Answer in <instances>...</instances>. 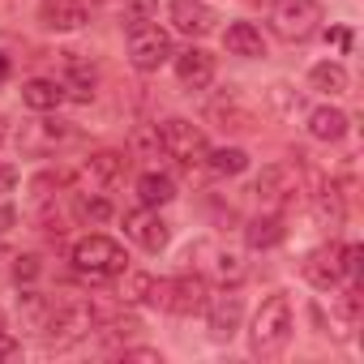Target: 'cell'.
Wrapping results in <instances>:
<instances>
[{
	"instance_id": "obj_1",
	"label": "cell",
	"mask_w": 364,
	"mask_h": 364,
	"mask_svg": "<svg viewBox=\"0 0 364 364\" xmlns=\"http://www.w3.org/2000/svg\"><path fill=\"white\" fill-rule=\"evenodd\" d=\"M287 343H291V300H287L283 291H274V296L262 300V309H257V317H253L249 351L262 355V360H274V355L287 351Z\"/></svg>"
},
{
	"instance_id": "obj_2",
	"label": "cell",
	"mask_w": 364,
	"mask_h": 364,
	"mask_svg": "<svg viewBox=\"0 0 364 364\" xmlns=\"http://www.w3.org/2000/svg\"><path fill=\"white\" fill-rule=\"evenodd\" d=\"M95 317H99V309L86 304V300H52V313H48V321H43L39 334H43L48 347L65 351V347L82 343L95 330Z\"/></svg>"
},
{
	"instance_id": "obj_3",
	"label": "cell",
	"mask_w": 364,
	"mask_h": 364,
	"mask_svg": "<svg viewBox=\"0 0 364 364\" xmlns=\"http://www.w3.org/2000/svg\"><path fill=\"white\" fill-rule=\"evenodd\" d=\"M69 262H73L77 274H90V279H116V274L129 270L124 245L112 240V236H99V232H95V236H82V240L69 249Z\"/></svg>"
},
{
	"instance_id": "obj_4",
	"label": "cell",
	"mask_w": 364,
	"mask_h": 364,
	"mask_svg": "<svg viewBox=\"0 0 364 364\" xmlns=\"http://www.w3.org/2000/svg\"><path fill=\"white\" fill-rule=\"evenodd\" d=\"M253 193H257V202H262L266 210H283V206H291V202L304 193V163H300V159H287V163H270V167H262Z\"/></svg>"
},
{
	"instance_id": "obj_5",
	"label": "cell",
	"mask_w": 364,
	"mask_h": 364,
	"mask_svg": "<svg viewBox=\"0 0 364 364\" xmlns=\"http://www.w3.org/2000/svg\"><path fill=\"white\" fill-rule=\"evenodd\" d=\"M270 31L283 43H304L321 31V5L317 0H274L270 5Z\"/></svg>"
},
{
	"instance_id": "obj_6",
	"label": "cell",
	"mask_w": 364,
	"mask_h": 364,
	"mask_svg": "<svg viewBox=\"0 0 364 364\" xmlns=\"http://www.w3.org/2000/svg\"><path fill=\"white\" fill-rule=\"evenodd\" d=\"M159 146H163L171 159H180V163H202L206 150H210L202 124H193V120H185V116L163 120V129H159Z\"/></svg>"
},
{
	"instance_id": "obj_7",
	"label": "cell",
	"mask_w": 364,
	"mask_h": 364,
	"mask_svg": "<svg viewBox=\"0 0 364 364\" xmlns=\"http://www.w3.org/2000/svg\"><path fill=\"white\" fill-rule=\"evenodd\" d=\"M206 300H210V283H206V274H198V270H185V274H176V279L163 283V309L176 313V317L202 313Z\"/></svg>"
},
{
	"instance_id": "obj_8",
	"label": "cell",
	"mask_w": 364,
	"mask_h": 364,
	"mask_svg": "<svg viewBox=\"0 0 364 364\" xmlns=\"http://www.w3.org/2000/svg\"><path fill=\"white\" fill-rule=\"evenodd\" d=\"M171 35L159 31V26H141V31H129V65L137 73H159L167 60H171Z\"/></svg>"
},
{
	"instance_id": "obj_9",
	"label": "cell",
	"mask_w": 364,
	"mask_h": 364,
	"mask_svg": "<svg viewBox=\"0 0 364 364\" xmlns=\"http://www.w3.org/2000/svg\"><path fill=\"white\" fill-rule=\"evenodd\" d=\"M124 236L133 245H141L146 253H159L171 240V223L159 215V206H141V210H129L124 215Z\"/></svg>"
},
{
	"instance_id": "obj_10",
	"label": "cell",
	"mask_w": 364,
	"mask_h": 364,
	"mask_svg": "<svg viewBox=\"0 0 364 364\" xmlns=\"http://www.w3.org/2000/svg\"><path fill=\"white\" fill-rule=\"evenodd\" d=\"M124 171H129V159H124L120 150H99V154H90V159L82 163V193H103V189H112L116 180H124Z\"/></svg>"
},
{
	"instance_id": "obj_11",
	"label": "cell",
	"mask_w": 364,
	"mask_h": 364,
	"mask_svg": "<svg viewBox=\"0 0 364 364\" xmlns=\"http://www.w3.org/2000/svg\"><path fill=\"white\" fill-rule=\"evenodd\" d=\"M167 14H171V26L189 39H206L219 26V9L206 5V0H171Z\"/></svg>"
},
{
	"instance_id": "obj_12",
	"label": "cell",
	"mask_w": 364,
	"mask_h": 364,
	"mask_svg": "<svg viewBox=\"0 0 364 364\" xmlns=\"http://www.w3.org/2000/svg\"><path fill=\"white\" fill-rule=\"evenodd\" d=\"M343 245H321L304 257V279L317 287V291H334L343 283V257H338Z\"/></svg>"
},
{
	"instance_id": "obj_13",
	"label": "cell",
	"mask_w": 364,
	"mask_h": 364,
	"mask_svg": "<svg viewBox=\"0 0 364 364\" xmlns=\"http://www.w3.org/2000/svg\"><path fill=\"white\" fill-rule=\"evenodd\" d=\"M176 82L185 90H206L215 82V56L202 48H185L176 52Z\"/></svg>"
},
{
	"instance_id": "obj_14",
	"label": "cell",
	"mask_w": 364,
	"mask_h": 364,
	"mask_svg": "<svg viewBox=\"0 0 364 364\" xmlns=\"http://www.w3.org/2000/svg\"><path fill=\"white\" fill-rule=\"evenodd\" d=\"M69 133H73V129H69L65 120H48V116H43V120H31V124L18 133V146H22L26 154H52L60 141H69Z\"/></svg>"
},
{
	"instance_id": "obj_15",
	"label": "cell",
	"mask_w": 364,
	"mask_h": 364,
	"mask_svg": "<svg viewBox=\"0 0 364 364\" xmlns=\"http://www.w3.org/2000/svg\"><path fill=\"white\" fill-rule=\"evenodd\" d=\"M206 326H210V338L215 343H228L236 330H240V317H245V304H240V296H215V300H206Z\"/></svg>"
},
{
	"instance_id": "obj_16",
	"label": "cell",
	"mask_w": 364,
	"mask_h": 364,
	"mask_svg": "<svg viewBox=\"0 0 364 364\" xmlns=\"http://www.w3.org/2000/svg\"><path fill=\"white\" fill-rule=\"evenodd\" d=\"M39 22L48 31H82L86 26V0H43Z\"/></svg>"
},
{
	"instance_id": "obj_17",
	"label": "cell",
	"mask_w": 364,
	"mask_h": 364,
	"mask_svg": "<svg viewBox=\"0 0 364 364\" xmlns=\"http://www.w3.org/2000/svg\"><path fill=\"white\" fill-rule=\"evenodd\" d=\"M206 116L219 124V129H232V133H245V129H253V107L236 95V90H228V99H215L210 107H206Z\"/></svg>"
},
{
	"instance_id": "obj_18",
	"label": "cell",
	"mask_w": 364,
	"mask_h": 364,
	"mask_svg": "<svg viewBox=\"0 0 364 364\" xmlns=\"http://www.w3.org/2000/svg\"><path fill=\"white\" fill-rule=\"evenodd\" d=\"M347 129H351V120H347V112H343V107L321 103V107H313V112H309V137H317V141H343V137H347Z\"/></svg>"
},
{
	"instance_id": "obj_19",
	"label": "cell",
	"mask_w": 364,
	"mask_h": 364,
	"mask_svg": "<svg viewBox=\"0 0 364 364\" xmlns=\"http://www.w3.org/2000/svg\"><path fill=\"white\" fill-rule=\"evenodd\" d=\"M245 240H249V249H274V245H283V240H287L283 210H266V215L249 219V228H245Z\"/></svg>"
},
{
	"instance_id": "obj_20",
	"label": "cell",
	"mask_w": 364,
	"mask_h": 364,
	"mask_svg": "<svg viewBox=\"0 0 364 364\" xmlns=\"http://www.w3.org/2000/svg\"><path fill=\"white\" fill-rule=\"evenodd\" d=\"M65 99H69V95H65V86H60L56 77H31V82L22 86V103H26L31 112H56Z\"/></svg>"
},
{
	"instance_id": "obj_21",
	"label": "cell",
	"mask_w": 364,
	"mask_h": 364,
	"mask_svg": "<svg viewBox=\"0 0 364 364\" xmlns=\"http://www.w3.org/2000/svg\"><path fill=\"white\" fill-rule=\"evenodd\" d=\"M223 43H228L232 56H245V60L266 56V39H262V31H257L253 22H232L228 35H223Z\"/></svg>"
},
{
	"instance_id": "obj_22",
	"label": "cell",
	"mask_w": 364,
	"mask_h": 364,
	"mask_svg": "<svg viewBox=\"0 0 364 364\" xmlns=\"http://www.w3.org/2000/svg\"><path fill=\"white\" fill-rule=\"evenodd\" d=\"M163 283L167 279H154V274H141V270H124V287H120V300L129 304H159L163 309Z\"/></svg>"
},
{
	"instance_id": "obj_23",
	"label": "cell",
	"mask_w": 364,
	"mask_h": 364,
	"mask_svg": "<svg viewBox=\"0 0 364 364\" xmlns=\"http://www.w3.org/2000/svg\"><path fill=\"white\" fill-rule=\"evenodd\" d=\"M65 95H73V99H90L95 95V65H86L77 52H65Z\"/></svg>"
},
{
	"instance_id": "obj_24",
	"label": "cell",
	"mask_w": 364,
	"mask_h": 364,
	"mask_svg": "<svg viewBox=\"0 0 364 364\" xmlns=\"http://www.w3.org/2000/svg\"><path fill=\"white\" fill-rule=\"evenodd\" d=\"M313 215H317V223L321 228H343V215H347V202H343V193L334 189V185H326V189H317L313 193Z\"/></svg>"
},
{
	"instance_id": "obj_25",
	"label": "cell",
	"mask_w": 364,
	"mask_h": 364,
	"mask_svg": "<svg viewBox=\"0 0 364 364\" xmlns=\"http://www.w3.org/2000/svg\"><path fill=\"white\" fill-rule=\"evenodd\" d=\"M137 198H141V206H167V202L176 198L171 176H163V171H146V176H137Z\"/></svg>"
},
{
	"instance_id": "obj_26",
	"label": "cell",
	"mask_w": 364,
	"mask_h": 364,
	"mask_svg": "<svg viewBox=\"0 0 364 364\" xmlns=\"http://www.w3.org/2000/svg\"><path fill=\"white\" fill-rule=\"evenodd\" d=\"M309 86L334 99V95H343V90H347V69H343L338 60H321V65H313V69H309Z\"/></svg>"
},
{
	"instance_id": "obj_27",
	"label": "cell",
	"mask_w": 364,
	"mask_h": 364,
	"mask_svg": "<svg viewBox=\"0 0 364 364\" xmlns=\"http://www.w3.org/2000/svg\"><path fill=\"white\" fill-rule=\"evenodd\" d=\"M206 163L215 176H240L249 167V154L240 146H219V150H206Z\"/></svg>"
},
{
	"instance_id": "obj_28",
	"label": "cell",
	"mask_w": 364,
	"mask_h": 364,
	"mask_svg": "<svg viewBox=\"0 0 364 364\" xmlns=\"http://www.w3.org/2000/svg\"><path fill=\"white\" fill-rule=\"evenodd\" d=\"M48 313H52V300L48 296H39V291H26V296H18V317H22V326L26 330H43V321H48Z\"/></svg>"
},
{
	"instance_id": "obj_29",
	"label": "cell",
	"mask_w": 364,
	"mask_h": 364,
	"mask_svg": "<svg viewBox=\"0 0 364 364\" xmlns=\"http://www.w3.org/2000/svg\"><path fill=\"white\" fill-rule=\"evenodd\" d=\"M210 257H215L210 270H215L219 283H232V287H236V283L245 279V257H240L236 249H210Z\"/></svg>"
},
{
	"instance_id": "obj_30",
	"label": "cell",
	"mask_w": 364,
	"mask_h": 364,
	"mask_svg": "<svg viewBox=\"0 0 364 364\" xmlns=\"http://www.w3.org/2000/svg\"><path fill=\"white\" fill-rule=\"evenodd\" d=\"M159 22V0H129L124 9V31H141Z\"/></svg>"
},
{
	"instance_id": "obj_31",
	"label": "cell",
	"mask_w": 364,
	"mask_h": 364,
	"mask_svg": "<svg viewBox=\"0 0 364 364\" xmlns=\"http://www.w3.org/2000/svg\"><path fill=\"white\" fill-rule=\"evenodd\" d=\"M112 215V202L103 198V193H77V219H86V223H103Z\"/></svg>"
},
{
	"instance_id": "obj_32",
	"label": "cell",
	"mask_w": 364,
	"mask_h": 364,
	"mask_svg": "<svg viewBox=\"0 0 364 364\" xmlns=\"http://www.w3.org/2000/svg\"><path fill=\"white\" fill-rule=\"evenodd\" d=\"M338 257H343V279L347 283H360V257H364V249L360 245H343Z\"/></svg>"
},
{
	"instance_id": "obj_33",
	"label": "cell",
	"mask_w": 364,
	"mask_h": 364,
	"mask_svg": "<svg viewBox=\"0 0 364 364\" xmlns=\"http://www.w3.org/2000/svg\"><path fill=\"white\" fill-rule=\"evenodd\" d=\"M39 270H43V266H39V257H35V253H26V257H18V262H14V279H18V283L39 279Z\"/></svg>"
},
{
	"instance_id": "obj_34",
	"label": "cell",
	"mask_w": 364,
	"mask_h": 364,
	"mask_svg": "<svg viewBox=\"0 0 364 364\" xmlns=\"http://www.w3.org/2000/svg\"><path fill=\"white\" fill-rule=\"evenodd\" d=\"M18 189V167L9 159H0V193H14Z\"/></svg>"
},
{
	"instance_id": "obj_35",
	"label": "cell",
	"mask_w": 364,
	"mask_h": 364,
	"mask_svg": "<svg viewBox=\"0 0 364 364\" xmlns=\"http://www.w3.org/2000/svg\"><path fill=\"white\" fill-rule=\"evenodd\" d=\"M120 360H146V364H159L163 355L154 347H120Z\"/></svg>"
},
{
	"instance_id": "obj_36",
	"label": "cell",
	"mask_w": 364,
	"mask_h": 364,
	"mask_svg": "<svg viewBox=\"0 0 364 364\" xmlns=\"http://www.w3.org/2000/svg\"><path fill=\"white\" fill-rule=\"evenodd\" d=\"M22 355V343L9 338V334H0V360H18Z\"/></svg>"
},
{
	"instance_id": "obj_37",
	"label": "cell",
	"mask_w": 364,
	"mask_h": 364,
	"mask_svg": "<svg viewBox=\"0 0 364 364\" xmlns=\"http://www.w3.org/2000/svg\"><path fill=\"white\" fill-rule=\"evenodd\" d=\"M14 223H18V210L0 202V236H9V232H14Z\"/></svg>"
},
{
	"instance_id": "obj_38",
	"label": "cell",
	"mask_w": 364,
	"mask_h": 364,
	"mask_svg": "<svg viewBox=\"0 0 364 364\" xmlns=\"http://www.w3.org/2000/svg\"><path fill=\"white\" fill-rule=\"evenodd\" d=\"M326 43H334V48H351V31H343V26H334V31H326Z\"/></svg>"
},
{
	"instance_id": "obj_39",
	"label": "cell",
	"mask_w": 364,
	"mask_h": 364,
	"mask_svg": "<svg viewBox=\"0 0 364 364\" xmlns=\"http://www.w3.org/2000/svg\"><path fill=\"white\" fill-rule=\"evenodd\" d=\"M5 82H9V56L0 52V86H5Z\"/></svg>"
},
{
	"instance_id": "obj_40",
	"label": "cell",
	"mask_w": 364,
	"mask_h": 364,
	"mask_svg": "<svg viewBox=\"0 0 364 364\" xmlns=\"http://www.w3.org/2000/svg\"><path fill=\"white\" fill-rule=\"evenodd\" d=\"M5 133H9V120H5V116H0V141H5Z\"/></svg>"
},
{
	"instance_id": "obj_41",
	"label": "cell",
	"mask_w": 364,
	"mask_h": 364,
	"mask_svg": "<svg viewBox=\"0 0 364 364\" xmlns=\"http://www.w3.org/2000/svg\"><path fill=\"white\" fill-rule=\"evenodd\" d=\"M0 334H5V313H0Z\"/></svg>"
},
{
	"instance_id": "obj_42",
	"label": "cell",
	"mask_w": 364,
	"mask_h": 364,
	"mask_svg": "<svg viewBox=\"0 0 364 364\" xmlns=\"http://www.w3.org/2000/svg\"><path fill=\"white\" fill-rule=\"evenodd\" d=\"M86 5H95V0H86Z\"/></svg>"
}]
</instances>
